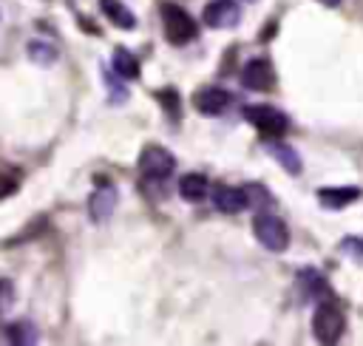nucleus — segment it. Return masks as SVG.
Returning <instances> with one entry per match:
<instances>
[{
	"instance_id": "obj_15",
	"label": "nucleus",
	"mask_w": 363,
	"mask_h": 346,
	"mask_svg": "<svg viewBox=\"0 0 363 346\" xmlns=\"http://www.w3.org/2000/svg\"><path fill=\"white\" fill-rule=\"evenodd\" d=\"M111 65H113V74L122 77V79H136L139 77V60L128 48H113Z\"/></svg>"
},
{
	"instance_id": "obj_19",
	"label": "nucleus",
	"mask_w": 363,
	"mask_h": 346,
	"mask_svg": "<svg viewBox=\"0 0 363 346\" xmlns=\"http://www.w3.org/2000/svg\"><path fill=\"white\" fill-rule=\"evenodd\" d=\"M156 99L164 105V111H167V116H170V119H179L182 102H179V94H176L173 88H162V91H156Z\"/></svg>"
},
{
	"instance_id": "obj_13",
	"label": "nucleus",
	"mask_w": 363,
	"mask_h": 346,
	"mask_svg": "<svg viewBox=\"0 0 363 346\" xmlns=\"http://www.w3.org/2000/svg\"><path fill=\"white\" fill-rule=\"evenodd\" d=\"M207 190H210V184H207V176H201V173H184L179 179V196L184 201H193V204L204 201Z\"/></svg>"
},
{
	"instance_id": "obj_7",
	"label": "nucleus",
	"mask_w": 363,
	"mask_h": 346,
	"mask_svg": "<svg viewBox=\"0 0 363 346\" xmlns=\"http://www.w3.org/2000/svg\"><path fill=\"white\" fill-rule=\"evenodd\" d=\"M272 82H275L272 62L264 60V57H255V60H250V62L241 68V85L250 88V91H269Z\"/></svg>"
},
{
	"instance_id": "obj_4",
	"label": "nucleus",
	"mask_w": 363,
	"mask_h": 346,
	"mask_svg": "<svg viewBox=\"0 0 363 346\" xmlns=\"http://www.w3.org/2000/svg\"><path fill=\"white\" fill-rule=\"evenodd\" d=\"M159 11H162V26H164L167 43L184 45V43H190V40L196 37V23H193V17H190L182 6H176V3H162Z\"/></svg>"
},
{
	"instance_id": "obj_24",
	"label": "nucleus",
	"mask_w": 363,
	"mask_h": 346,
	"mask_svg": "<svg viewBox=\"0 0 363 346\" xmlns=\"http://www.w3.org/2000/svg\"><path fill=\"white\" fill-rule=\"evenodd\" d=\"M318 3H323V6H340L343 0H318Z\"/></svg>"
},
{
	"instance_id": "obj_20",
	"label": "nucleus",
	"mask_w": 363,
	"mask_h": 346,
	"mask_svg": "<svg viewBox=\"0 0 363 346\" xmlns=\"http://www.w3.org/2000/svg\"><path fill=\"white\" fill-rule=\"evenodd\" d=\"M340 252L349 255V258H354L357 264H363V238H357V235L340 238Z\"/></svg>"
},
{
	"instance_id": "obj_14",
	"label": "nucleus",
	"mask_w": 363,
	"mask_h": 346,
	"mask_svg": "<svg viewBox=\"0 0 363 346\" xmlns=\"http://www.w3.org/2000/svg\"><path fill=\"white\" fill-rule=\"evenodd\" d=\"M99 9H102V14L116 26V28H125V31H130L133 26H136V17H133V11L122 3V0H99Z\"/></svg>"
},
{
	"instance_id": "obj_6",
	"label": "nucleus",
	"mask_w": 363,
	"mask_h": 346,
	"mask_svg": "<svg viewBox=\"0 0 363 346\" xmlns=\"http://www.w3.org/2000/svg\"><path fill=\"white\" fill-rule=\"evenodd\" d=\"M201 20L210 28H233L241 20V9L235 0H210L201 11Z\"/></svg>"
},
{
	"instance_id": "obj_2",
	"label": "nucleus",
	"mask_w": 363,
	"mask_h": 346,
	"mask_svg": "<svg viewBox=\"0 0 363 346\" xmlns=\"http://www.w3.org/2000/svg\"><path fill=\"white\" fill-rule=\"evenodd\" d=\"M244 119L264 136V139H278L289 130V119L284 111L272 108V105H247L244 108Z\"/></svg>"
},
{
	"instance_id": "obj_16",
	"label": "nucleus",
	"mask_w": 363,
	"mask_h": 346,
	"mask_svg": "<svg viewBox=\"0 0 363 346\" xmlns=\"http://www.w3.org/2000/svg\"><path fill=\"white\" fill-rule=\"evenodd\" d=\"M9 346H37V329L28 320H17L6 329Z\"/></svg>"
},
{
	"instance_id": "obj_22",
	"label": "nucleus",
	"mask_w": 363,
	"mask_h": 346,
	"mask_svg": "<svg viewBox=\"0 0 363 346\" xmlns=\"http://www.w3.org/2000/svg\"><path fill=\"white\" fill-rule=\"evenodd\" d=\"M105 79H108V88H111V99H113V102H125V99H128V91H125L116 79H111V74H105Z\"/></svg>"
},
{
	"instance_id": "obj_21",
	"label": "nucleus",
	"mask_w": 363,
	"mask_h": 346,
	"mask_svg": "<svg viewBox=\"0 0 363 346\" xmlns=\"http://www.w3.org/2000/svg\"><path fill=\"white\" fill-rule=\"evenodd\" d=\"M11 303H14V284L9 278H0V318L11 309Z\"/></svg>"
},
{
	"instance_id": "obj_8",
	"label": "nucleus",
	"mask_w": 363,
	"mask_h": 346,
	"mask_svg": "<svg viewBox=\"0 0 363 346\" xmlns=\"http://www.w3.org/2000/svg\"><path fill=\"white\" fill-rule=\"evenodd\" d=\"M230 102H233V96H230L224 88H216V85L199 88V91L193 94V108H196L199 113H204V116H218V113H224V111L230 108Z\"/></svg>"
},
{
	"instance_id": "obj_11",
	"label": "nucleus",
	"mask_w": 363,
	"mask_h": 346,
	"mask_svg": "<svg viewBox=\"0 0 363 346\" xmlns=\"http://www.w3.org/2000/svg\"><path fill=\"white\" fill-rule=\"evenodd\" d=\"M357 196H360L357 187H320L318 190V201L326 210H343L352 201H357Z\"/></svg>"
},
{
	"instance_id": "obj_25",
	"label": "nucleus",
	"mask_w": 363,
	"mask_h": 346,
	"mask_svg": "<svg viewBox=\"0 0 363 346\" xmlns=\"http://www.w3.org/2000/svg\"><path fill=\"white\" fill-rule=\"evenodd\" d=\"M247 3H255V0H247Z\"/></svg>"
},
{
	"instance_id": "obj_1",
	"label": "nucleus",
	"mask_w": 363,
	"mask_h": 346,
	"mask_svg": "<svg viewBox=\"0 0 363 346\" xmlns=\"http://www.w3.org/2000/svg\"><path fill=\"white\" fill-rule=\"evenodd\" d=\"M346 329V315H343V306L335 301V298H323L312 315V335L320 346H335L340 340Z\"/></svg>"
},
{
	"instance_id": "obj_17",
	"label": "nucleus",
	"mask_w": 363,
	"mask_h": 346,
	"mask_svg": "<svg viewBox=\"0 0 363 346\" xmlns=\"http://www.w3.org/2000/svg\"><path fill=\"white\" fill-rule=\"evenodd\" d=\"M28 57H31L34 62H40V65H48V62H54V60H57V48H54L51 43L31 40V43H28Z\"/></svg>"
},
{
	"instance_id": "obj_10",
	"label": "nucleus",
	"mask_w": 363,
	"mask_h": 346,
	"mask_svg": "<svg viewBox=\"0 0 363 346\" xmlns=\"http://www.w3.org/2000/svg\"><path fill=\"white\" fill-rule=\"evenodd\" d=\"M213 204L218 213H227V216H235L241 210H247V193L244 187H233V184H218L213 190Z\"/></svg>"
},
{
	"instance_id": "obj_23",
	"label": "nucleus",
	"mask_w": 363,
	"mask_h": 346,
	"mask_svg": "<svg viewBox=\"0 0 363 346\" xmlns=\"http://www.w3.org/2000/svg\"><path fill=\"white\" fill-rule=\"evenodd\" d=\"M14 190H17V179H11V176H0V199L9 196V193H14Z\"/></svg>"
},
{
	"instance_id": "obj_12",
	"label": "nucleus",
	"mask_w": 363,
	"mask_h": 346,
	"mask_svg": "<svg viewBox=\"0 0 363 346\" xmlns=\"http://www.w3.org/2000/svg\"><path fill=\"white\" fill-rule=\"evenodd\" d=\"M267 153L286 170V173H292V176H298L301 170H303V164H301V156L295 153V147H289V145H284V142H275V139H267Z\"/></svg>"
},
{
	"instance_id": "obj_9",
	"label": "nucleus",
	"mask_w": 363,
	"mask_h": 346,
	"mask_svg": "<svg viewBox=\"0 0 363 346\" xmlns=\"http://www.w3.org/2000/svg\"><path fill=\"white\" fill-rule=\"evenodd\" d=\"M116 199H119V193H116L113 184H99V187L91 193V199H88V216H91L96 224L108 221L111 213H113V207H116Z\"/></svg>"
},
{
	"instance_id": "obj_3",
	"label": "nucleus",
	"mask_w": 363,
	"mask_h": 346,
	"mask_svg": "<svg viewBox=\"0 0 363 346\" xmlns=\"http://www.w3.org/2000/svg\"><path fill=\"white\" fill-rule=\"evenodd\" d=\"M252 233H255L258 244L267 247L269 252H284L289 247V227L284 218H278L272 213H258L252 221Z\"/></svg>"
},
{
	"instance_id": "obj_5",
	"label": "nucleus",
	"mask_w": 363,
	"mask_h": 346,
	"mask_svg": "<svg viewBox=\"0 0 363 346\" xmlns=\"http://www.w3.org/2000/svg\"><path fill=\"white\" fill-rule=\"evenodd\" d=\"M173 170H176V159H173V153L167 147L147 145L139 153V173H142V179H147V182H164Z\"/></svg>"
},
{
	"instance_id": "obj_18",
	"label": "nucleus",
	"mask_w": 363,
	"mask_h": 346,
	"mask_svg": "<svg viewBox=\"0 0 363 346\" xmlns=\"http://www.w3.org/2000/svg\"><path fill=\"white\" fill-rule=\"evenodd\" d=\"M244 193H247V207H252V210H261L264 213V207L272 204V196L261 184H250V187H244Z\"/></svg>"
}]
</instances>
